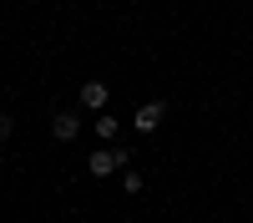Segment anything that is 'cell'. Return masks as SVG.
Returning <instances> with one entry per match:
<instances>
[{"mask_svg":"<svg viewBox=\"0 0 253 223\" xmlns=\"http://www.w3.org/2000/svg\"><path fill=\"white\" fill-rule=\"evenodd\" d=\"M117 168H126V152H122V147H96V152L86 157V173H91V178H107V173H117Z\"/></svg>","mask_w":253,"mask_h":223,"instance_id":"obj_1","label":"cell"},{"mask_svg":"<svg viewBox=\"0 0 253 223\" xmlns=\"http://www.w3.org/2000/svg\"><path fill=\"white\" fill-rule=\"evenodd\" d=\"M10 132H15V122H10L5 112H0V137H10Z\"/></svg>","mask_w":253,"mask_h":223,"instance_id":"obj_6","label":"cell"},{"mask_svg":"<svg viewBox=\"0 0 253 223\" xmlns=\"http://www.w3.org/2000/svg\"><path fill=\"white\" fill-rule=\"evenodd\" d=\"M96 137H117V117H112V112L96 117Z\"/></svg>","mask_w":253,"mask_h":223,"instance_id":"obj_5","label":"cell"},{"mask_svg":"<svg viewBox=\"0 0 253 223\" xmlns=\"http://www.w3.org/2000/svg\"><path fill=\"white\" fill-rule=\"evenodd\" d=\"M76 132H81V117H76V112H56V122H51V137H56V142H71Z\"/></svg>","mask_w":253,"mask_h":223,"instance_id":"obj_4","label":"cell"},{"mask_svg":"<svg viewBox=\"0 0 253 223\" xmlns=\"http://www.w3.org/2000/svg\"><path fill=\"white\" fill-rule=\"evenodd\" d=\"M162 112H167L162 101H142L137 117H132V122H137V132H142V137H147V132H157V127H162Z\"/></svg>","mask_w":253,"mask_h":223,"instance_id":"obj_3","label":"cell"},{"mask_svg":"<svg viewBox=\"0 0 253 223\" xmlns=\"http://www.w3.org/2000/svg\"><path fill=\"white\" fill-rule=\"evenodd\" d=\"M107 96H112V91H107V81H81V91H76V101H81L86 112H96V117L107 112Z\"/></svg>","mask_w":253,"mask_h":223,"instance_id":"obj_2","label":"cell"}]
</instances>
